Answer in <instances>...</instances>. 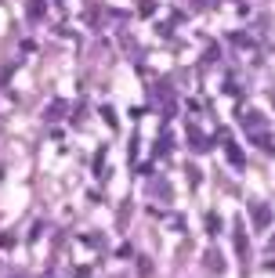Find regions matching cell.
Returning <instances> with one entry per match:
<instances>
[{"mask_svg": "<svg viewBox=\"0 0 275 278\" xmlns=\"http://www.w3.org/2000/svg\"><path fill=\"white\" fill-rule=\"evenodd\" d=\"M250 213H254V228H257V231H264V228L271 224V210H268V206H254Z\"/></svg>", "mask_w": 275, "mask_h": 278, "instance_id": "6da1fadb", "label": "cell"}, {"mask_svg": "<svg viewBox=\"0 0 275 278\" xmlns=\"http://www.w3.org/2000/svg\"><path fill=\"white\" fill-rule=\"evenodd\" d=\"M44 11H47L44 0H29V4H26V15H33V18H44Z\"/></svg>", "mask_w": 275, "mask_h": 278, "instance_id": "7a4b0ae2", "label": "cell"}, {"mask_svg": "<svg viewBox=\"0 0 275 278\" xmlns=\"http://www.w3.org/2000/svg\"><path fill=\"white\" fill-rule=\"evenodd\" d=\"M228 163H232L235 170H243V166H246V163H243V152L235 148V145H228Z\"/></svg>", "mask_w": 275, "mask_h": 278, "instance_id": "3957f363", "label": "cell"}, {"mask_svg": "<svg viewBox=\"0 0 275 278\" xmlns=\"http://www.w3.org/2000/svg\"><path fill=\"white\" fill-rule=\"evenodd\" d=\"M235 246H239L235 253H239V257H246V235H243V228H235Z\"/></svg>", "mask_w": 275, "mask_h": 278, "instance_id": "277c9868", "label": "cell"}, {"mask_svg": "<svg viewBox=\"0 0 275 278\" xmlns=\"http://www.w3.org/2000/svg\"><path fill=\"white\" fill-rule=\"evenodd\" d=\"M207 267H210V271H221V257L210 253V257H207Z\"/></svg>", "mask_w": 275, "mask_h": 278, "instance_id": "5b68a950", "label": "cell"}, {"mask_svg": "<svg viewBox=\"0 0 275 278\" xmlns=\"http://www.w3.org/2000/svg\"><path fill=\"white\" fill-rule=\"evenodd\" d=\"M271 249H275V238H271Z\"/></svg>", "mask_w": 275, "mask_h": 278, "instance_id": "8992f818", "label": "cell"}]
</instances>
